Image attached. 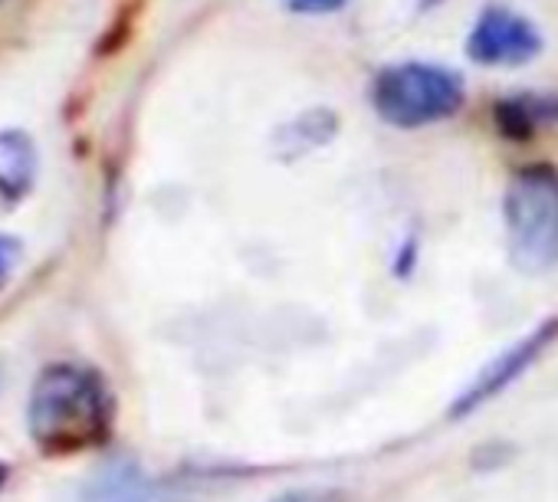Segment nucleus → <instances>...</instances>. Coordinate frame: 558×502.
<instances>
[{"label":"nucleus","instance_id":"nucleus-1","mask_svg":"<svg viewBox=\"0 0 558 502\" xmlns=\"http://www.w3.org/2000/svg\"><path fill=\"white\" fill-rule=\"evenodd\" d=\"M112 430V394L86 365H50L31 394V433L47 453L96 446Z\"/></svg>","mask_w":558,"mask_h":502},{"label":"nucleus","instance_id":"nucleus-9","mask_svg":"<svg viewBox=\"0 0 558 502\" xmlns=\"http://www.w3.org/2000/svg\"><path fill=\"white\" fill-rule=\"evenodd\" d=\"M161 499H165L161 489L135 466H112L86 492V502H161Z\"/></svg>","mask_w":558,"mask_h":502},{"label":"nucleus","instance_id":"nucleus-3","mask_svg":"<svg viewBox=\"0 0 558 502\" xmlns=\"http://www.w3.org/2000/svg\"><path fill=\"white\" fill-rule=\"evenodd\" d=\"M463 79L457 70L437 63L385 66L372 83L375 112L395 128H424L444 122L463 106Z\"/></svg>","mask_w":558,"mask_h":502},{"label":"nucleus","instance_id":"nucleus-12","mask_svg":"<svg viewBox=\"0 0 558 502\" xmlns=\"http://www.w3.org/2000/svg\"><path fill=\"white\" fill-rule=\"evenodd\" d=\"M395 277H411L414 264H417V233H408V240L398 246V254H395Z\"/></svg>","mask_w":558,"mask_h":502},{"label":"nucleus","instance_id":"nucleus-10","mask_svg":"<svg viewBox=\"0 0 558 502\" xmlns=\"http://www.w3.org/2000/svg\"><path fill=\"white\" fill-rule=\"evenodd\" d=\"M269 502H345L339 489H287Z\"/></svg>","mask_w":558,"mask_h":502},{"label":"nucleus","instance_id":"nucleus-5","mask_svg":"<svg viewBox=\"0 0 558 502\" xmlns=\"http://www.w3.org/2000/svg\"><path fill=\"white\" fill-rule=\"evenodd\" d=\"M558 339V319H545L538 329H532L525 339H519L515 345H509L502 355H496L463 391L460 397L453 401L450 414L453 417H466L473 414L476 407H483L486 401H493L499 391H506L525 368H532V362L548 348V342Z\"/></svg>","mask_w":558,"mask_h":502},{"label":"nucleus","instance_id":"nucleus-11","mask_svg":"<svg viewBox=\"0 0 558 502\" xmlns=\"http://www.w3.org/2000/svg\"><path fill=\"white\" fill-rule=\"evenodd\" d=\"M287 11L293 14H310V17H319V14H332L339 8H345V0H283Z\"/></svg>","mask_w":558,"mask_h":502},{"label":"nucleus","instance_id":"nucleus-8","mask_svg":"<svg viewBox=\"0 0 558 502\" xmlns=\"http://www.w3.org/2000/svg\"><path fill=\"white\" fill-rule=\"evenodd\" d=\"M37 177V148L24 132H0V197L17 204Z\"/></svg>","mask_w":558,"mask_h":502},{"label":"nucleus","instance_id":"nucleus-2","mask_svg":"<svg viewBox=\"0 0 558 502\" xmlns=\"http://www.w3.org/2000/svg\"><path fill=\"white\" fill-rule=\"evenodd\" d=\"M509 264L538 277L558 264V168L529 164L512 174L502 200Z\"/></svg>","mask_w":558,"mask_h":502},{"label":"nucleus","instance_id":"nucleus-13","mask_svg":"<svg viewBox=\"0 0 558 502\" xmlns=\"http://www.w3.org/2000/svg\"><path fill=\"white\" fill-rule=\"evenodd\" d=\"M17 243L11 240V236H0V283L8 280V273H11V267L17 264Z\"/></svg>","mask_w":558,"mask_h":502},{"label":"nucleus","instance_id":"nucleus-14","mask_svg":"<svg viewBox=\"0 0 558 502\" xmlns=\"http://www.w3.org/2000/svg\"><path fill=\"white\" fill-rule=\"evenodd\" d=\"M4 479H8V466H4V463H0V482H4Z\"/></svg>","mask_w":558,"mask_h":502},{"label":"nucleus","instance_id":"nucleus-4","mask_svg":"<svg viewBox=\"0 0 558 502\" xmlns=\"http://www.w3.org/2000/svg\"><path fill=\"white\" fill-rule=\"evenodd\" d=\"M542 53V34L522 14L486 8L466 37V57L476 66H522Z\"/></svg>","mask_w":558,"mask_h":502},{"label":"nucleus","instance_id":"nucleus-7","mask_svg":"<svg viewBox=\"0 0 558 502\" xmlns=\"http://www.w3.org/2000/svg\"><path fill=\"white\" fill-rule=\"evenodd\" d=\"M339 132V115L326 106L319 109H306L303 115H296L293 122L279 125L272 135V151L279 161H300L319 148H326Z\"/></svg>","mask_w":558,"mask_h":502},{"label":"nucleus","instance_id":"nucleus-6","mask_svg":"<svg viewBox=\"0 0 558 502\" xmlns=\"http://www.w3.org/2000/svg\"><path fill=\"white\" fill-rule=\"evenodd\" d=\"M496 132L509 142H529L538 128L558 125V96L551 93H515L493 106Z\"/></svg>","mask_w":558,"mask_h":502}]
</instances>
